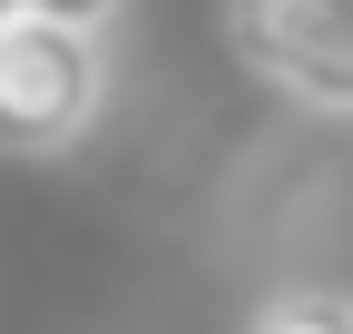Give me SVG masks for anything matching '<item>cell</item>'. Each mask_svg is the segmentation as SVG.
Segmentation results:
<instances>
[{"instance_id": "6da1fadb", "label": "cell", "mask_w": 353, "mask_h": 334, "mask_svg": "<svg viewBox=\"0 0 353 334\" xmlns=\"http://www.w3.org/2000/svg\"><path fill=\"white\" fill-rule=\"evenodd\" d=\"M99 108H108V30H69L39 10L0 20V148L10 157L79 148Z\"/></svg>"}, {"instance_id": "7a4b0ae2", "label": "cell", "mask_w": 353, "mask_h": 334, "mask_svg": "<svg viewBox=\"0 0 353 334\" xmlns=\"http://www.w3.org/2000/svg\"><path fill=\"white\" fill-rule=\"evenodd\" d=\"M226 50L304 118H353V0H216Z\"/></svg>"}, {"instance_id": "3957f363", "label": "cell", "mask_w": 353, "mask_h": 334, "mask_svg": "<svg viewBox=\"0 0 353 334\" xmlns=\"http://www.w3.org/2000/svg\"><path fill=\"white\" fill-rule=\"evenodd\" d=\"M245 334H353V295L343 285H275L245 315Z\"/></svg>"}, {"instance_id": "277c9868", "label": "cell", "mask_w": 353, "mask_h": 334, "mask_svg": "<svg viewBox=\"0 0 353 334\" xmlns=\"http://www.w3.org/2000/svg\"><path fill=\"white\" fill-rule=\"evenodd\" d=\"M30 10H39V20H69V30H108L128 0H30Z\"/></svg>"}, {"instance_id": "5b68a950", "label": "cell", "mask_w": 353, "mask_h": 334, "mask_svg": "<svg viewBox=\"0 0 353 334\" xmlns=\"http://www.w3.org/2000/svg\"><path fill=\"white\" fill-rule=\"evenodd\" d=\"M10 10H30V0H0V20H10Z\"/></svg>"}]
</instances>
